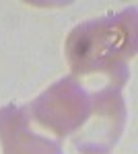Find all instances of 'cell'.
Returning a JSON list of instances; mask_svg holds the SVG:
<instances>
[{
    "label": "cell",
    "instance_id": "cell-1",
    "mask_svg": "<svg viewBox=\"0 0 138 154\" xmlns=\"http://www.w3.org/2000/svg\"><path fill=\"white\" fill-rule=\"evenodd\" d=\"M136 29L134 6L76 25L64 45L72 76L81 80L101 76L103 82L124 88L128 62L136 56Z\"/></svg>",
    "mask_w": 138,
    "mask_h": 154
},
{
    "label": "cell",
    "instance_id": "cell-2",
    "mask_svg": "<svg viewBox=\"0 0 138 154\" xmlns=\"http://www.w3.org/2000/svg\"><path fill=\"white\" fill-rule=\"evenodd\" d=\"M97 97L76 76H64L27 107L33 121L56 138L76 136L95 113Z\"/></svg>",
    "mask_w": 138,
    "mask_h": 154
},
{
    "label": "cell",
    "instance_id": "cell-3",
    "mask_svg": "<svg viewBox=\"0 0 138 154\" xmlns=\"http://www.w3.org/2000/svg\"><path fill=\"white\" fill-rule=\"evenodd\" d=\"M97 105L89 123L76 136H72L74 146L85 154H107L114 148L126 125V103L122 86L103 82L95 86Z\"/></svg>",
    "mask_w": 138,
    "mask_h": 154
},
{
    "label": "cell",
    "instance_id": "cell-4",
    "mask_svg": "<svg viewBox=\"0 0 138 154\" xmlns=\"http://www.w3.org/2000/svg\"><path fill=\"white\" fill-rule=\"evenodd\" d=\"M0 146L2 154H64L58 140L35 130L29 109L14 103L0 109Z\"/></svg>",
    "mask_w": 138,
    "mask_h": 154
}]
</instances>
